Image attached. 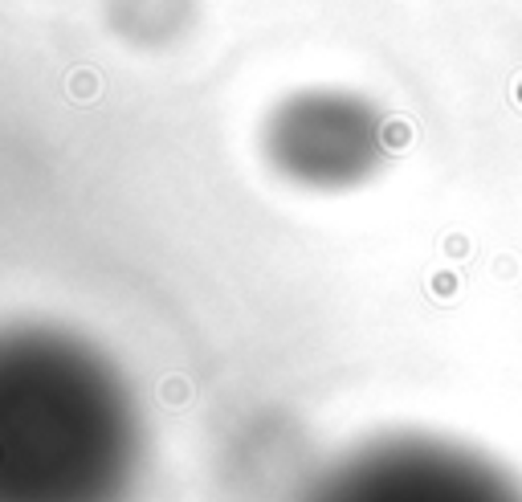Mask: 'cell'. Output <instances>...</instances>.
I'll use <instances>...</instances> for the list:
<instances>
[{
    "instance_id": "obj_3",
    "label": "cell",
    "mask_w": 522,
    "mask_h": 502,
    "mask_svg": "<svg viewBox=\"0 0 522 502\" xmlns=\"http://www.w3.org/2000/svg\"><path fill=\"white\" fill-rule=\"evenodd\" d=\"M388 119L347 90H302L266 123V156L286 180L323 193L372 180L388 159Z\"/></svg>"
},
{
    "instance_id": "obj_2",
    "label": "cell",
    "mask_w": 522,
    "mask_h": 502,
    "mask_svg": "<svg viewBox=\"0 0 522 502\" xmlns=\"http://www.w3.org/2000/svg\"><path fill=\"white\" fill-rule=\"evenodd\" d=\"M302 502H522V482L473 445L396 433L327 466Z\"/></svg>"
},
{
    "instance_id": "obj_1",
    "label": "cell",
    "mask_w": 522,
    "mask_h": 502,
    "mask_svg": "<svg viewBox=\"0 0 522 502\" xmlns=\"http://www.w3.org/2000/svg\"><path fill=\"white\" fill-rule=\"evenodd\" d=\"M143 462L131 384L58 327L0 331V502H127Z\"/></svg>"
}]
</instances>
